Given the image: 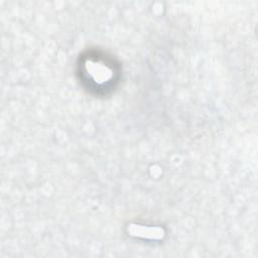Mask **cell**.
I'll return each mask as SVG.
<instances>
[{
    "label": "cell",
    "instance_id": "cell-1",
    "mask_svg": "<svg viewBox=\"0 0 258 258\" xmlns=\"http://www.w3.org/2000/svg\"><path fill=\"white\" fill-rule=\"evenodd\" d=\"M129 235L133 237L151 239V240H160L163 238L165 232L162 228L156 226H142L138 224H129L127 227Z\"/></svg>",
    "mask_w": 258,
    "mask_h": 258
},
{
    "label": "cell",
    "instance_id": "cell-2",
    "mask_svg": "<svg viewBox=\"0 0 258 258\" xmlns=\"http://www.w3.org/2000/svg\"><path fill=\"white\" fill-rule=\"evenodd\" d=\"M89 63L90 66H88V72L96 82L97 81L100 83L104 81L106 82L111 77V72L108 68L96 62H89Z\"/></svg>",
    "mask_w": 258,
    "mask_h": 258
}]
</instances>
